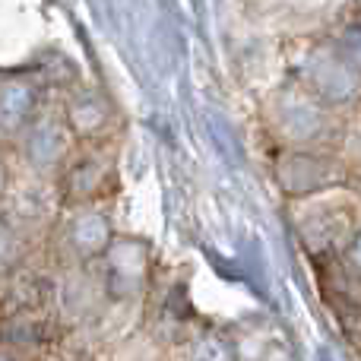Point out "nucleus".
<instances>
[{
	"label": "nucleus",
	"instance_id": "f257e3e1",
	"mask_svg": "<svg viewBox=\"0 0 361 361\" xmlns=\"http://www.w3.org/2000/svg\"><path fill=\"white\" fill-rule=\"evenodd\" d=\"M111 241V228L102 216H82L73 225V247L82 257H99Z\"/></svg>",
	"mask_w": 361,
	"mask_h": 361
},
{
	"label": "nucleus",
	"instance_id": "f03ea898",
	"mask_svg": "<svg viewBox=\"0 0 361 361\" xmlns=\"http://www.w3.org/2000/svg\"><path fill=\"white\" fill-rule=\"evenodd\" d=\"M140 276H143V250L133 254V260H124L121 247L111 250V288L118 295H130L140 286Z\"/></svg>",
	"mask_w": 361,
	"mask_h": 361
},
{
	"label": "nucleus",
	"instance_id": "7ed1b4c3",
	"mask_svg": "<svg viewBox=\"0 0 361 361\" xmlns=\"http://www.w3.org/2000/svg\"><path fill=\"white\" fill-rule=\"evenodd\" d=\"M193 361H235V355L219 336H206L193 352Z\"/></svg>",
	"mask_w": 361,
	"mask_h": 361
},
{
	"label": "nucleus",
	"instance_id": "20e7f679",
	"mask_svg": "<svg viewBox=\"0 0 361 361\" xmlns=\"http://www.w3.org/2000/svg\"><path fill=\"white\" fill-rule=\"evenodd\" d=\"M0 361H10V358H4V355H0Z\"/></svg>",
	"mask_w": 361,
	"mask_h": 361
}]
</instances>
